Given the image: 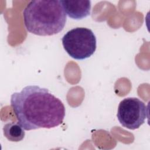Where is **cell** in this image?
I'll return each instance as SVG.
<instances>
[{
  "mask_svg": "<svg viewBox=\"0 0 150 150\" xmlns=\"http://www.w3.org/2000/svg\"><path fill=\"white\" fill-rule=\"evenodd\" d=\"M11 105L18 122L27 131L54 128L63 122L65 116L62 101L48 89L36 85L13 93Z\"/></svg>",
  "mask_w": 150,
  "mask_h": 150,
  "instance_id": "cell-1",
  "label": "cell"
},
{
  "mask_svg": "<svg viewBox=\"0 0 150 150\" xmlns=\"http://www.w3.org/2000/svg\"><path fill=\"white\" fill-rule=\"evenodd\" d=\"M67 53L76 60H84L92 56L96 50L97 40L93 32L88 28L78 27L69 30L62 39Z\"/></svg>",
  "mask_w": 150,
  "mask_h": 150,
  "instance_id": "cell-3",
  "label": "cell"
},
{
  "mask_svg": "<svg viewBox=\"0 0 150 150\" xmlns=\"http://www.w3.org/2000/svg\"><path fill=\"white\" fill-rule=\"evenodd\" d=\"M148 112V107L143 101L136 97H128L120 103L117 116L124 127L135 129L144 123Z\"/></svg>",
  "mask_w": 150,
  "mask_h": 150,
  "instance_id": "cell-4",
  "label": "cell"
},
{
  "mask_svg": "<svg viewBox=\"0 0 150 150\" xmlns=\"http://www.w3.org/2000/svg\"><path fill=\"white\" fill-rule=\"evenodd\" d=\"M66 14L74 19H82L89 16L91 1L88 0L60 1Z\"/></svg>",
  "mask_w": 150,
  "mask_h": 150,
  "instance_id": "cell-5",
  "label": "cell"
},
{
  "mask_svg": "<svg viewBox=\"0 0 150 150\" xmlns=\"http://www.w3.org/2000/svg\"><path fill=\"white\" fill-rule=\"evenodd\" d=\"M3 132L4 136L11 142L21 141L25 135L23 128L18 122L6 124L3 128Z\"/></svg>",
  "mask_w": 150,
  "mask_h": 150,
  "instance_id": "cell-6",
  "label": "cell"
},
{
  "mask_svg": "<svg viewBox=\"0 0 150 150\" xmlns=\"http://www.w3.org/2000/svg\"><path fill=\"white\" fill-rule=\"evenodd\" d=\"M26 30L39 36H52L61 32L66 22V14L60 1L35 0L23 11Z\"/></svg>",
  "mask_w": 150,
  "mask_h": 150,
  "instance_id": "cell-2",
  "label": "cell"
}]
</instances>
